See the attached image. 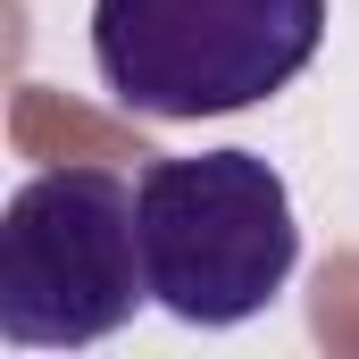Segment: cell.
<instances>
[{
	"label": "cell",
	"instance_id": "obj_1",
	"mask_svg": "<svg viewBox=\"0 0 359 359\" xmlns=\"http://www.w3.org/2000/svg\"><path fill=\"white\" fill-rule=\"evenodd\" d=\"M326 42V0H92L100 92L134 117L201 126L259 109Z\"/></svg>",
	"mask_w": 359,
	"mask_h": 359
},
{
	"label": "cell",
	"instance_id": "obj_2",
	"mask_svg": "<svg viewBox=\"0 0 359 359\" xmlns=\"http://www.w3.org/2000/svg\"><path fill=\"white\" fill-rule=\"evenodd\" d=\"M142 276L151 301L184 326H243L301 268L292 184L259 151H192L134 176Z\"/></svg>",
	"mask_w": 359,
	"mask_h": 359
},
{
	"label": "cell",
	"instance_id": "obj_3",
	"mask_svg": "<svg viewBox=\"0 0 359 359\" xmlns=\"http://www.w3.org/2000/svg\"><path fill=\"white\" fill-rule=\"evenodd\" d=\"M151 301L134 184L117 168H42L0 209V343L92 351Z\"/></svg>",
	"mask_w": 359,
	"mask_h": 359
}]
</instances>
